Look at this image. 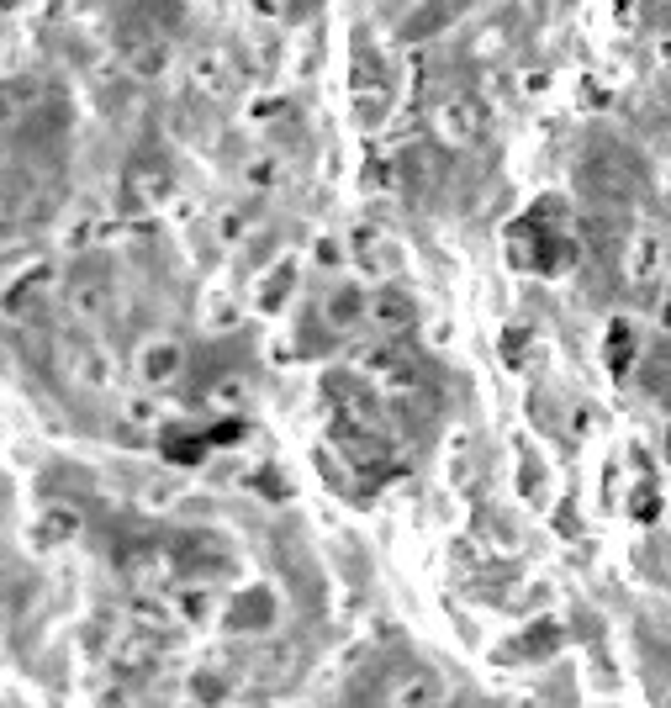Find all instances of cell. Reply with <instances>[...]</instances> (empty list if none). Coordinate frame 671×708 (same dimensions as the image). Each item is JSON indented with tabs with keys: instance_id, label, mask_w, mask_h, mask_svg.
I'll return each instance as SVG.
<instances>
[{
	"instance_id": "1",
	"label": "cell",
	"mask_w": 671,
	"mask_h": 708,
	"mask_svg": "<svg viewBox=\"0 0 671 708\" xmlns=\"http://www.w3.org/2000/svg\"><path fill=\"white\" fill-rule=\"evenodd\" d=\"M439 698H444V682L434 672H423V666L402 672L397 682L386 687V703L391 708H439Z\"/></svg>"
}]
</instances>
